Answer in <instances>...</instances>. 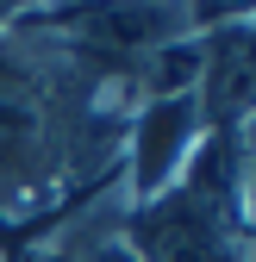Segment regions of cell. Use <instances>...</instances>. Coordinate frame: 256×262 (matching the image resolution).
<instances>
[{"mask_svg": "<svg viewBox=\"0 0 256 262\" xmlns=\"http://www.w3.org/2000/svg\"><path fill=\"white\" fill-rule=\"evenodd\" d=\"M132 106V75L88 56L62 19H0V225L106 187Z\"/></svg>", "mask_w": 256, "mask_h": 262, "instance_id": "cell-1", "label": "cell"}, {"mask_svg": "<svg viewBox=\"0 0 256 262\" xmlns=\"http://www.w3.org/2000/svg\"><path fill=\"white\" fill-rule=\"evenodd\" d=\"M206 138V119L200 100L181 94V100H138L132 119H125V150H119V187L132 206H150L187 175Z\"/></svg>", "mask_w": 256, "mask_h": 262, "instance_id": "cell-2", "label": "cell"}, {"mask_svg": "<svg viewBox=\"0 0 256 262\" xmlns=\"http://www.w3.org/2000/svg\"><path fill=\"white\" fill-rule=\"evenodd\" d=\"M62 262H144V256L125 244V231H113V237H94V244H81L75 256H62Z\"/></svg>", "mask_w": 256, "mask_h": 262, "instance_id": "cell-3", "label": "cell"}, {"mask_svg": "<svg viewBox=\"0 0 256 262\" xmlns=\"http://www.w3.org/2000/svg\"><path fill=\"white\" fill-rule=\"evenodd\" d=\"M19 262H62V256H56V250H50V244H31V250H25V256H19Z\"/></svg>", "mask_w": 256, "mask_h": 262, "instance_id": "cell-4", "label": "cell"}]
</instances>
